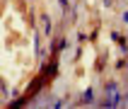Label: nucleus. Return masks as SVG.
Here are the masks:
<instances>
[{"label":"nucleus","instance_id":"nucleus-2","mask_svg":"<svg viewBox=\"0 0 128 109\" xmlns=\"http://www.w3.org/2000/svg\"><path fill=\"white\" fill-rule=\"evenodd\" d=\"M44 32H46V34L51 32V20H48V17H44Z\"/></svg>","mask_w":128,"mask_h":109},{"label":"nucleus","instance_id":"nucleus-1","mask_svg":"<svg viewBox=\"0 0 128 109\" xmlns=\"http://www.w3.org/2000/svg\"><path fill=\"white\" fill-rule=\"evenodd\" d=\"M106 94H109L106 104H109V107H116V104H118V87H116V85H109L106 87Z\"/></svg>","mask_w":128,"mask_h":109}]
</instances>
